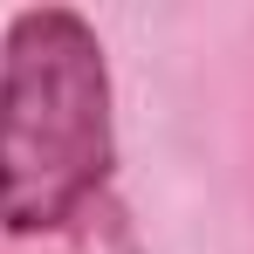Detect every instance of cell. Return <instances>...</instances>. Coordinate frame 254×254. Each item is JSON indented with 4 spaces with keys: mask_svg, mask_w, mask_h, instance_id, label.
Here are the masks:
<instances>
[{
    "mask_svg": "<svg viewBox=\"0 0 254 254\" xmlns=\"http://www.w3.org/2000/svg\"><path fill=\"white\" fill-rule=\"evenodd\" d=\"M117 179V83L96 21L21 7L0 28V234L55 241Z\"/></svg>",
    "mask_w": 254,
    "mask_h": 254,
    "instance_id": "1",
    "label": "cell"
}]
</instances>
